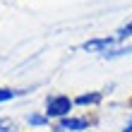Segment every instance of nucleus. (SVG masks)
<instances>
[{"label": "nucleus", "instance_id": "6", "mask_svg": "<svg viewBox=\"0 0 132 132\" xmlns=\"http://www.w3.org/2000/svg\"><path fill=\"white\" fill-rule=\"evenodd\" d=\"M22 91H14V89H0V103H5V101H10L14 96H19Z\"/></svg>", "mask_w": 132, "mask_h": 132}, {"label": "nucleus", "instance_id": "5", "mask_svg": "<svg viewBox=\"0 0 132 132\" xmlns=\"http://www.w3.org/2000/svg\"><path fill=\"white\" fill-rule=\"evenodd\" d=\"M127 53H132V46H127V48H111V51H106V53H101L103 58H118V55H127Z\"/></svg>", "mask_w": 132, "mask_h": 132}, {"label": "nucleus", "instance_id": "2", "mask_svg": "<svg viewBox=\"0 0 132 132\" xmlns=\"http://www.w3.org/2000/svg\"><path fill=\"white\" fill-rule=\"evenodd\" d=\"M115 41H118V38H113V36H108V38H91V41H87L82 48L89 51V53H106V51H111V46Z\"/></svg>", "mask_w": 132, "mask_h": 132}, {"label": "nucleus", "instance_id": "4", "mask_svg": "<svg viewBox=\"0 0 132 132\" xmlns=\"http://www.w3.org/2000/svg\"><path fill=\"white\" fill-rule=\"evenodd\" d=\"M101 98H103V94L94 91V94H82V96H77L75 103H79V106H94V103H98Z\"/></svg>", "mask_w": 132, "mask_h": 132}, {"label": "nucleus", "instance_id": "9", "mask_svg": "<svg viewBox=\"0 0 132 132\" xmlns=\"http://www.w3.org/2000/svg\"><path fill=\"white\" fill-rule=\"evenodd\" d=\"M127 36H132V22H130V24H125V27L118 31V38H127Z\"/></svg>", "mask_w": 132, "mask_h": 132}, {"label": "nucleus", "instance_id": "11", "mask_svg": "<svg viewBox=\"0 0 132 132\" xmlns=\"http://www.w3.org/2000/svg\"><path fill=\"white\" fill-rule=\"evenodd\" d=\"M130 103H132V101H130Z\"/></svg>", "mask_w": 132, "mask_h": 132}, {"label": "nucleus", "instance_id": "8", "mask_svg": "<svg viewBox=\"0 0 132 132\" xmlns=\"http://www.w3.org/2000/svg\"><path fill=\"white\" fill-rule=\"evenodd\" d=\"M48 118H43V115H29V125H46Z\"/></svg>", "mask_w": 132, "mask_h": 132}, {"label": "nucleus", "instance_id": "7", "mask_svg": "<svg viewBox=\"0 0 132 132\" xmlns=\"http://www.w3.org/2000/svg\"><path fill=\"white\" fill-rule=\"evenodd\" d=\"M17 127H14V122L10 118H0V132H14Z\"/></svg>", "mask_w": 132, "mask_h": 132}, {"label": "nucleus", "instance_id": "3", "mask_svg": "<svg viewBox=\"0 0 132 132\" xmlns=\"http://www.w3.org/2000/svg\"><path fill=\"white\" fill-rule=\"evenodd\" d=\"M87 127H89V120H84V118H63L58 122V130H65V132H79Z\"/></svg>", "mask_w": 132, "mask_h": 132}, {"label": "nucleus", "instance_id": "10", "mask_svg": "<svg viewBox=\"0 0 132 132\" xmlns=\"http://www.w3.org/2000/svg\"><path fill=\"white\" fill-rule=\"evenodd\" d=\"M122 132H132V122H130V125H125V130H122Z\"/></svg>", "mask_w": 132, "mask_h": 132}, {"label": "nucleus", "instance_id": "1", "mask_svg": "<svg viewBox=\"0 0 132 132\" xmlns=\"http://www.w3.org/2000/svg\"><path fill=\"white\" fill-rule=\"evenodd\" d=\"M70 111H72V101L70 96H48L46 98V113H48V118H67Z\"/></svg>", "mask_w": 132, "mask_h": 132}]
</instances>
